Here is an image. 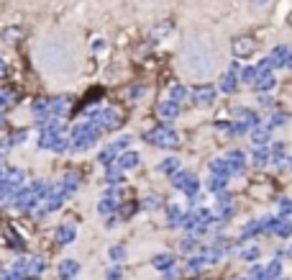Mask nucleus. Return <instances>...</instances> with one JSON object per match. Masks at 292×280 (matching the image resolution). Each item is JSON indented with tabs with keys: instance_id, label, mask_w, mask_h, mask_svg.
Instances as JSON below:
<instances>
[{
	"instance_id": "obj_55",
	"label": "nucleus",
	"mask_w": 292,
	"mask_h": 280,
	"mask_svg": "<svg viewBox=\"0 0 292 280\" xmlns=\"http://www.w3.org/2000/svg\"><path fill=\"white\" fill-rule=\"evenodd\" d=\"M289 257H292V247H289Z\"/></svg>"
},
{
	"instance_id": "obj_36",
	"label": "nucleus",
	"mask_w": 292,
	"mask_h": 280,
	"mask_svg": "<svg viewBox=\"0 0 292 280\" xmlns=\"http://www.w3.org/2000/svg\"><path fill=\"white\" fill-rule=\"evenodd\" d=\"M185 98H187V90L182 88V85H174L172 93H169V100L172 103H179V100H185Z\"/></svg>"
},
{
	"instance_id": "obj_13",
	"label": "nucleus",
	"mask_w": 292,
	"mask_h": 280,
	"mask_svg": "<svg viewBox=\"0 0 292 280\" xmlns=\"http://www.w3.org/2000/svg\"><path fill=\"white\" fill-rule=\"evenodd\" d=\"M192 100H195V103H200V105H208V103H213V100H215V90L210 88V85H203V88L192 90Z\"/></svg>"
},
{
	"instance_id": "obj_22",
	"label": "nucleus",
	"mask_w": 292,
	"mask_h": 280,
	"mask_svg": "<svg viewBox=\"0 0 292 280\" xmlns=\"http://www.w3.org/2000/svg\"><path fill=\"white\" fill-rule=\"evenodd\" d=\"M62 201H64V193H49L47 196V206H44V213H49V211H57V208H62Z\"/></svg>"
},
{
	"instance_id": "obj_46",
	"label": "nucleus",
	"mask_w": 292,
	"mask_h": 280,
	"mask_svg": "<svg viewBox=\"0 0 292 280\" xmlns=\"http://www.w3.org/2000/svg\"><path fill=\"white\" fill-rule=\"evenodd\" d=\"M287 121V116L284 113H277V116H272V126H277V123H284Z\"/></svg>"
},
{
	"instance_id": "obj_23",
	"label": "nucleus",
	"mask_w": 292,
	"mask_h": 280,
	"mask_svg": "<svg viewBox=\"0 0 292 280\" xmlns=\"http://www.w3.org/2000/svg\"><path fill=\"white\" fill-rule=\"evenodd\" d=\"M177 113H179V108H177V103H172V100H167V103H162V105H159V116H162L164 121L177 118Z\"/></svg>"
},
{
	"instance_id": "obj_1",
	"label": "nucleus",
	"mask_w": 292,
	"mask_h": 280,
	"mask_svg": "<svg viewBox=\"0 0 292 280\" xmlns=\"http://www.w3.org/2000/svg\"><path fill=\"white\" fill-rule=\"evenodd\" d=\"M98 134H100V128L95 123H77L72 128V149L75 152H82V149L93 147L98 142Z\"/></svg>"
},
{
	"instance_id": "obj_20",
	"label": "nucleus",
	"mask_w": 292,
	"mask_h": 280,
	"mask_svg": "<svg viewBox=\"0 0 292 280\" xmlns=\"http://www.w3.org/2000/svg\"><path fill=\"white\" fill-rule=\"evenodd\" d=\"M49 113H52V100H44V98H41V100L34 103V116H36L39 121H44Z\"/></svg>"
},
{
	"instance_id": "obj_28",
	"label": "nucleus",
	"mask_w": 292,
	"mask_h": 280,
	"mask_svg": "<svg viewBox=\"0 0 292 280\" xmlns=\"http://www.w3.org/2000/svg\"><path fill=\"white\" fill-rule=\"evenodd\" d=\"M136 208H139V203H136V201L121 203V206H118V216H123V219H131L133 213H136Z\"/></svg>"
},
{
	"instance_id": "obj_27",
	"label": "nucleus",
	"mask_w": 292,
	"mask_h": 280,
	"mask_svg": "<svg viewBox=\"0 0 292 280\" xmlns=\"http://www.w3.org/2000/svg\"><path fill=\"white\" fill-rule=\"evenodd\" d=\"M228 185V178H218V175H210V180H208V188H210V193H223V188Z\"/></svg>"
},
{
	"instance_id": "obj_11",
	"label": "nucleus",
	"mask_w": 292,
	"mask_h": 280,
	"mask_svg": "<svg viewBox=\"0 0 292 280\" xmlns=\"http://www.w3.org/2000/svg\"><path fill=\"white\" fill-rule=\"evenodd\" d=\"M77 185H80V175L75 170H70L67 175L62 178V185H59V193H64V196H72V193L77 190Z\"/></svg>"
},
{
	"instance_id": "obj_53",
	"label": "nucleus",
	"mask_w": 292,
	"mask_h": 280,
	"mask_svg": "<svg viewBox=\"0 0 292 280\" xmlns=\"http://www.w3.org/2000/svg\"><path fill=\"white\" fill-rule=\"evenodd\" d=\"M251 3H256V6H261V3H266V0H251Z\"/></svg>"
},
{
	"instance_id": "obj_54",
	"label": "nucleus",
	"mask_w": 292,
	"mask_h": 280,
	"mask_svg": "<svg viewBox=\"0 0 292 280\" xmlns=\"http://www.w3.org/2000/svg\"><path fill=\"white\" fill-rule=\"evenodd\" d=\"M287 24H289V26H292V13H289V16H287Z\"/></svg>"
},
{
	"instance_id": "obj_40",
	"label": "nucleus",
	"mask_w": 292,
	"mask_h": 280,
	"mask_svg": "<svg viewBox=\"0 0 292 280\" xmlns=\"http://www.w3.org/2000/svg\"><path fill=\"white\" fill-rule=\"evenodd\" d=\"M16 100V95H13V90H0V111L6 108L8 103H13Z\"/></svg>"
},
{
	"instance_id": "obj_32",
	"label": "nucleus",
	"mask_w": 292,
	"mask_h": 280,
	"mask_svg": "<svg viewBox=\"0 0 292 280\" xmlns=\"http://www.w3.org/2000/svg\"><path fill=\"white\" fill-rule=\"evenodd\" d=\"M182 221H185L182 208H179V206H172V208H169V224H172V226H179Z\"/></svg>"
},
{
	"instance_id": "obj_34",
	"label": "nucleus",
	"mask_w": 292,
	"mask_h": 280,
	"mask_svg": "<svg viewBox=\"0 0 292 280\" xmlns=\"http://www.w3.org/2000/svg\"><path fill=\"white\" fill-rule=\"evenodd\" d=\"M159 170L164 172V175H172V172H179V162H177L174 157H169V160H164V162L159 165Z\"/></svg>"
},
{
	"instance_id": "obj_24",
	"label": "nucleus",
	"mask_w": 292,
	"mask_h": 280,
	"mask_svg": "<svg viewBox=\"0 0 292 280\" xmlns=\"http://www.w3.org/2000/svg\"><path fill=\"white\" fill-rule=\"evenodd\" d=\"M70 105H72V100L67 98V95L59 98V100H52V113H54V116H64V113H70V111H67Z\"/></svg>"
},
{
	"instance_id": "obj_6",
	"label": "nucleus",
	"mask_w": 292,
	"mask_h": 280,
	"mask_svg": "<svg viewBox=\"0 0 292 280\" xmlns=\"http://www.w3.org/2000/svg\"><path fill=\"white\" fill-rule=\"evenodd\" d=\"M236 123H231V131L233 134H246L249 128H254L256 126V121H259V116L254 113V111H249V108H236Z\"/></svg>"
},
{
	"instance_id": "obj_4",
	"label": "nucleus",
	"mask_w": 292,
	"mask_h": 280,
	"mask_svg": "<svg viewBox=\"0 0 292 280\" xmlns=\"http://www.w3.org/2000/svg\"><path fill=\"white\" fill-rule=\"evenodd\" d=\"M172 185H174V188H179L182 193H187L190 198H195V196H197V190H200V180L192 175V172H187V170H179V172H174Z\"/></svg>"
},
{
	"instance_id": "obj_16",
	"label": "nucleus",
	"mask_w": 292,
	"mask_h": 280,
	"mask_svg": "<svg viewBox=\"0 0 292 280\" xmlns=\"http://www.w3.org/2000/svg\"><path fill=\"white\" fill-rule=\"evenodd\" d=\"M77 272H80V265H77L75 260H64V262H59V275H62L64 280H72Z\"/></svg>"
},
{
	"instance_id": "obj_42",
	"label": "nucleus",
	"mask_w": 292,
	"mask_h": 280,
	"mask_svg": "<svg viewBox=\"0 0 292 280\" xmlns=\"http://www.w3.org/2000/svg\"><path fill=\"white\" fill-rule=\"evenodd\" d=\"M123 257H126V249L123 247H110V260H123Z\"/></svg>"
},
{
	"instance_id": "obj_26",
	"label": "nucleus",
	"mask_w": 292,
	"mask_h": 280,
	"mask_svg": "<svg viewBox=\"0 0 292 280\" xmlns=\"http://www.w3.org/2000/svg\"><path fill=\"white\" fill-rule=\"evenodd\" d=\"M279 275H282V265H279V260H274L269 267H264V280H279Z\"/></svg>"
},
{
	"instance_id": "obj_15",
	"label": "nucleus",
	"mask_w": 292,
	"mask_h": 280,
	"mask_svg": "<svg viewBox=\"0 0 292 280\" xmlns=\"http://www.w3.org/2000/svg\"><path fill=\"white\" fill-rule=\"evenodd\" d=\"M266 226H269V219H261V221H249L243 226V239H249V236H254V234H259V231H266Z\"/></svg>"
},
{
	"instance_id": "obj_2",
	"label": "nucleus",
	"mask_w": 292,
	"mask_h": 280,
	"mask_svg": "<svg viewBox=\"0 0 292 280\" xmlns=\"http://www.w3.org/2000/svg\"><path fill=\"white\" fill-rule=\"evenodd\" d=\"M213 224V211H208V208H197V211H192V213H187L185 216V221H182V226L190 231V234H203V231H208V226Z\"/></svg>"
},
{
	"instance_id": "obj_56",
	"label": "nucleus",
	"mask_w": 292,
	"mask_h": 280,
	"mask_svg": "<svg viewBox=\"0 0 292 280\" xmlns=\"http://www.w3.org/2000/svg\"><path fill=\"white\" fill-rule=\"evenodd\" d=\"M0 126H3V118H0Z\"/></svg>"
},
{
	"instance_id": "obj_48",
	"label": "nucleus",
	"mask_w": 292,
	"mask_h": 280,
	"mask_svg": "<svg viewBox=\"0 0 292 280\" xmlns=\"http://www.w3.org/2000/svg\"><path fill=\"white\" fill-rule=\"evenodd\" d=\"M0 77H8V64L0 59Z\"/></svg>"
},
{
	"instance_id": "obj_33",
	"label": "nucleus",
	"mask_w": 292,
	"mask_h": 280,
	"mask_svg": "<svg viewBox=\"0 0 292 280\" xmlns=\"http://www.w3.org/2000/svg\"><path fill=\"white\" fill-rule=\"evenodd\" d=\"M172 262H174L172 254H159V257H154V267H159V270H169Z\"/></svg>"
},
{
	"instance_id": "obj_30",
	"label": "nucleus",
	"mask_w": 292,
	"mask_h": 280,
	"mask_svg": "<svg viewBox=\"0 0 292 280\" xmlns=\"http://www.w3.org/2000/svg\"><path fill=\"white\" fill-rule=\"evenodd\" d=\"M98 211L103 213V216H110V213H113V211H116V201L105 196V198H103V201L98 203Z\"/></svg>"
},
{
	"instance_id": "obj_39",
	"label": "nucleus",
	"mask_w": 292,
	"mask_h": 280,
	"mask_svg": "<svg viewBox=\"0 0 292 280\" xmlns=\"http://www.w3.org/2000/svg\"><path fill=\"white\" fill-rule=\"evenodd\" d=\"M266 162H269V152H266V149H256V152H254V165L261 167Z\"/></svg>"
},
{
	"instance_id": "obj_50",
	"label": "nucleus",
	"mask_w": 292,
	"mask_h": 280,
	"mask_svg": "<svg viewBox=\"0 0 292 280\" xmlns=\"http://www.w3.org/2000/svg\"><path fill=\"white\" fill-rule=\"evenodd\" d=\"M164 277H167V280H174V277H177V270H172V267H169V270L164 272Z\"/></svg>"
},
{
	"instance_id": "obj_38",
	"label": "nucleus",
	"mask_w": 292,
	"mask_h": 280,
	"mask_svg": "<svg viewBox=\"0 0 292 280\" xmlns=\"http://www.w3.org/2000/svg\"><path fill=\"white\" fill-rule=\"evenodd\" d=\"M41 270H44V260H41V257H34V260L29 262V277L39 275Z\"/></svg>"
},
{
	"instance_id": "obj_44",
	"label": "nucleus",
	"mask_w": 292,
	"mask_h": 280,
	"mask_svg": "<svg viewBox=\"0 0 292 280\" xmlns=\"http://www.w3.org/2000/svg\"><path fill=\"white\" fill-rule=\"evenodd\" d=\"M279 211H282V213H279V216H287V213H289V211H292V203H289V201H287V198H284V201H282V203H279Z\"/></svg>"
},
{
	"instance_id": "obj_21",
	"label": "nucleus",
	"mask_w": 292,
	"mask_h": 280,
	"mask_svg": "<svg viewBox=\"0 0 292 280\" xmlns=\"http://www.w3.org/2000/svg\"><path fill=\"white\" fill-rule=\"evenodd\" d=\"M139 165V152H123L118 157V167L121 170H131V167H136Z\"/></svg>"
},
{
	"instance_id": "obj_45",
	"label": "nucleus",
	"mask_w": 292,
	"mask_h": 280,
	"mask_svg": "<svg viewBox=\"0 0 292 280\" xmlns=\"http://www.w3.org/2000/svg\"><path fill=\"white\" fill-rule=\"evenodd\" d=\"M67 147H70V142H67V139H59V142H57V144H54L52 149H54V152H64Z\"/></svg>"
},
{
	"instance_id": "obj_57",
	"label": "nucleus",
	"mask_w": 292,
	"mask_h": 280,
	"mask_svg": "<svg viewBox=\"0 0 292 280\" xmlns=\"http://www.w3.org/2000/svg\"><path fill=\"white\" fill-rule=\"evenodd\" d=\"M279 280H287V277H279Z\"/></svg>"
},
{
	"instance_id": "obj_47",
	"label": "nucleus",
	"mask_w": 292,
	"mask_h": 280,
	"mask_svg": "<svg viewBox=\"0 0 292 280\" xmlns=\"http://www.w3.org/2000/svg\"><path fill=\"white\" fill-rule=\"evenodd\" d=\"M121 275H123V272H121L118 267H113V270L108 272V277H110V280H121Z\"/></svg>"
},
{
	"instance_id": "obj_17",
	"label": "nucleus",
	"mask_w": 292,
	"mask_h": 280,
	"mask_svg": "<svg viewBox=\"0 0 292 280\" xmlns=\"http://www.w3.org/2000/svg\"><path fill=\"white\" fill-rule=\"evenodd\" d=\"M269 136H272V131H269V126H254L251 128V142L254 144H266L269 142Z\"/></svg>"
},
{
	"instance_id": "obj_18",
	"label": "nucleus",
	"mask_w": 292,
	"mask_h": 280,
	"mask_svg": "<svg viewBox=\"0 0 292 280\" xmlns=\"http://www.w3.org/2000/svg\"><path fill=\"white\" fill-rule=\"evenodd\" d=\"M241 80H243V82H249V85H256L259 80H264V75H261V70H259V64H256V67H243Z\"/></svg>"
},
{
	"instance_id": "obj_10",
	"label": "nucleus",
	"mask_w": 292,
	"mask_h": 280,
	"mask_svg": "<svg viewBox=\"0 0 292 280\" xmlns=\"http://www.w3.org/2000/svg\"><path fill=\"white\" fill-rule=\"evenodd\" d=\"M236 85H238V64H231V67L223 72V77H220V90L223 93H233Z\"/></svg>"
},
{
	"instance_id": "obj_12",
	"label": "nucleus",
	"mask_w": 292,
	"mask_h": 280,
	"mask_svg": "<svg viewBox=\"0 0 292 280\" xmlns=\"http://www.w3.org/2000/svg\"><path fill=\"white\" fill-rule=\"evenodd\" d=\"M226 162H228V167H231V172H233V175H241V172H243V167H246V157H243V152H238V149H233V152H228Z\"/></svg>"
},
{
	"instance_id": "obj_37",
	"label": "nucleus",
	"mask_w": 292,
	"mask_h": 280,
	"mask_svg": "<svg viewBox=\"0 0 292 280\" xmlns=\"http://www.w3.org/2000/svg\"><path fill=\"white\" fill-rule=\"evenodd\" d=\"M277 85V80H274V75H269V77H264V80H259L256 82V90H261V93H266V90H272Z\"/></svg>"
},
{
	"instance_id": "obj_19",
	"label": "nucleus",
	"mask_w": 292,
	"mask_h": 280,
	"mask_svg": "<svg viewBox=\"0 0 292 280\" xmlns=\"http://www.w3.org/2000/svg\"><path fill=\"white\" fill-rule=\"evenodd\" d=\"M210 175H218V178H231L233 172H231V167H228V162H226V160H215V162L210 165Z\"/></svg>"
},
{
	"instance_id": "obj_3",
	"label": "nucleus",
	"mask_w": 292,
	"mask_h": 280,
	"mask_svg": "<svg viewBox=\"0 0 292 280\" xmlns=\"http://www.w3.org/2000/svg\"><path fill=\"white\" fill-rule=\"evenodd\" d=\"M144 139H146V142H151V144H156V147H162V149H172V147H177V144H179L177 131H174V128H167V126L154 128V131H149Z\"/></svg>"
},
{
	"instance_id": "obj_31",
	"label": "nucleus",
	"mask_w": 292,
	"mask_h": 280,
	"mask_svg": "<svg viewBox=\"0 0 292 280\" xmlns=\"http://www.w3.org/2000/svg\"><path fill=\"white\" fill-rule=\"evenodd\" d=\"M269 160H272L274 165H279V162L284 160V144H282V142H277V144L272 147V152H269Z\"/></svg>"
},
{
	"instance_id": "obj_41",
	"label": "nucleus",
	"mask_w": 292,
	"mask_h": 280,
	"mask_svg": "<svg viewBox=\"0 0 292 280\" xmlns=\"http://www.w3.org/2000/svg\"><path fill=\"white\" fill-rule=\"evenodd\" d=\"M241 257H243V260H249V262H254L256 257H259V247H246V249L241 252Z\"/></svg>"
},
{
	"instance_id": "obj_5",
	"label": "nucleus",
	"mask_w": 292,
	"mask_h": 280,
	"mask_svg": "<svg viewBox=\"0 0 292 280\" xmlns=\"http://www.w3.org/2000/svg\"><path fill=\"white\" fill-rule=\"evenodd\" d=\"M121 121H123V116H121V111H116V108L95 111V118H93V123L100 128V131H110V128L121 126Z\"/></svg>"
},
{
	"instance_id": "obj_14",
	"label": "nucleus",
	"mask_w": 292,
	"mask_h": 280,
	"mask_svg": "<svg viewBox=\"0 0 292 280\" xmlns=\"http://www.w3.org/2000/svg\"><path fill=\"white\" fill-rule=\"evenodd\" d=\"M287 57H289V47H277L272 52V57H269V62H272V67H287Z\"/></svg>"
},
{
	"instance_id": "obj_52",
	"label": "nucleus",
	"mask_w": 292,
	"mask_h": 280,
	"mask_svg": "<svg viewBox=\"0 0 292 280\" xmlns=\"http://www.w3.org/2000/svg\"><path fill=\"white\" fill-rule=\"evenodd\" d=\"M287 67L292 70V49H289V57H287Z\"/></svg>"
},
{
	"instance_id": "obj_43",
	"label": "nucleus",
	"mask_w": 292,
	"mask_h": 280,
	"mask_svg": "<svg viewBox=\"0 0 292 280\" xmlns=\"http://www.w3.org/2000/svg\"><path fill=\"white\" fill-rule=\"evenodd\" d=\"M105 180H108V183H118V180H121V172H118V170H108Z\"/></svg>"
},
{
	"instance_id": "obj_35",
	"label": "nucleus",
	"mask_w": 292,
	"mask_h": 280,
	"mask_svg": "<svg viewBox=\"0 0 292 280\" xmlns=\"http://www.w3.org/2000/svg\"><path fill=\"white\" fill-rule=\"evenodd\" d=\"M116 157H118V149L116 147H108V149H103V152H100V162L103 165H110Z\"/></svg>"
},
{
	"instance_id": "obj_49",
	"label": "nucleus",
	"mask_w": 292,
	"mask_h": 280,
	"mask_svg": "<svg viewBox=\"0 0 292 280\" xmlns=\"http://www.w3.org/2000/svg\"><path fill=\"white\" fill-rule=\"evenodd\" d=\"M182 249H195V239H185L182 242Z\"/></svg>"
},
{
	"instance_id": "obj_9",
	"label": "nucleus",
	"mask_w": 292,
	"mask_h": 280,
	"mask_svg": "<svg viewBox=\"0 0 292 280\" xmlns=\"http://www.w3.org/2000/svg\"><path fill=\"white\" fill-rule=\"evenodd\" d=\"M36 201H39V196L34 193V188H24V190H18V193H16L13 206H16V208H21V211H29Z\"/></svg>"
},
{
	"instance_id": "obj_25",
	"label": "nucleus",
	"mask_w": 292,
	"mask_h": 280,
	"mask_svg": "<svg viewBox=\"0 0 292 280\" xmlns=\"http://www.w3.org/2000/svg\"><path fill=\"white\" fill-rule=\"evenodd\" d=\"M57 239H59V244H70L75 239V226H59L57 229Z\"/></svg>"
},
{
	"instance_id": "obj_7",
	"label": "nucleus",
	"mask_w": 292,
	"mask_h": 280,
	"mask_svg": "<svg viewBox=\"0 0 292 280\" xmlns=\"http://www.w3.org/2000/svg\"><path fill=\"white\" fill-rule=\"evenodd\" d=\"M62 131H64V128H62L59 121L47 123V126H44V131H41V136H39V147H44V149H47V147H54V144L62 139Z\"/></svg>"
},
{
	"instance_id": "obj_29",
	"label": "nucleus",
	"mask_w": 292,
	"mask_h": 280,
	"mask_svg": "<svg viewBox=\"0 0 292 280\" xmlns=\"http://www.w3.org/2000/svg\"><path fill=\"white\" fill-rule=\"evenodd\" d=\"M3 180H6V183H8L11 188H18L21 183H24V172H21V170H11L8 175L3 178Z\"/></svg>"
},
{
	"instance_id": "obj_8",
	"label": "nucleus",
	"mask_w": 292,
	"mask_h": 280,
	"mask_svg": "<svg viewBox=\"0 0 292 280\" xmlns=\"http://www.w3.org/2000/svg\"><path fill=\"white\" fill-rule=\"evenodd\" d=\"M256 49V41L251 36H236L233 39V57H249Z\"/></svg>"
},
{
	"instance_id": "obj_51",
	"label": "nucleus",
	"mask_w": 292,
	"mask_h": 280,
	"mask_svg": "<svg viewBox=\"0 0 292 280\" xmlns=\"http://www.w3.org/2000/svg\"><path fill=\"white\" fill-rule=\"evenodd\" d=\"M105 49V41H95V52H103Z\"/></svg>"
}]
</instances>
